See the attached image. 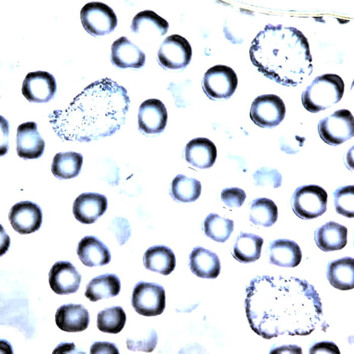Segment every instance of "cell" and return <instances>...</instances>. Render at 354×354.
Listing matches in <instances>:
<instances>
[{"label": "cell", "mask_w": 354, "mask_h": 354, "mask_svg": "<svg viewBox=\"0 0 354 354\" xmlns=\"http://www.w3.org/2000/svg\"><path fill=\"white\" fill-rule=\"evenodd\" d=\"M83 163V156L73 151L57 153L53 160L51 171L57 178L70 179L80 173Z\"/></svg>", "instance_id": "f546056e"}, {"label": "cell", "mask_w": 354, "mask_h": 354, "mask_svg": "<svg viewBox=\"0 0 354 354\" xmlns=\"http://www.w3.org/2000/svg\"><path fill=\"white\" fill-rule=\"evenodd\" d=\"M84 29L94 36L104 35L113 31L117 24L116 16L111 8L99 2L86 4L80 11Z\"/></svg>", "instance_id": "ba28073f"}, {"label": "cell", "mask_w": 354, "mask_h": 354, "mask_svg": "<svg viewBox=\"0 0 354 354\" xmlns=\"http://www.w3.org/2000/svg\"><path fill=\"white\" fill-rule=\"evenodd\" d=\"M347 228L333 221L326 223L315 231L314 239L322 251L341 250L347 244Z\"/></svg>", "instance_id": "603a6c76"}, {"label": "cell", "mask_w": 354, "mask_h": 354, "mask_svg": "<svg viewBox=\"0 0 354 354\" xmlns=\"http://www.w3.org/2000/svg\"><path fill=\"white\" fill-rule=\"evenodd\" d=\"M106 197L97 193L86 192L79 195L74 200L72 211L75 218L81 223H95L106 211Z\"/></svg>", "instance_id": "e0dca14e"}, {"label": "cell", "mask_w": 354, "mask_h": 354, "mask_svg": "<svg viewBox=\"0 0 354 354\" xmlns=\"http://www.w3.org/2000/svg\"><path fill=\"white\" fill-rule=\"evenodd\" d=\"M120 281L114 274H106L92 279L86 286L85 296L96 302L117 295L120 291Z\"/></svg>", "instance_id": "4316f807"}, {"label": "cell", "mask_w": 354, "mask_h": 354, "mask_svg": "<svg viewBox=\"0 0 354 354\" xmlns=\"http://www.w3.org/2000/svg\"><path fill=\"white\" fill-rule=\"evenodd\" d=\"M326 276L330 284L340 290H348L354 288V259L344 257L329 261L327 265Z\"/></svg>", "instance_id": "d4e9b609"}, {"label": "cell", "mask_w": 354, "mask_h": 354, "mask_svg": "<svg viewBox=\"0 0 354 354\" xmlns=\"http://www.w3.org/2000/svg\"><path fill=\"white\" fill-rule=\"evenodd\" d=\"M270 352L271 353H302V349L300 346L296 345H282L272 348Z\"/></svg>", "instance_id": "b9f144b4"}, {"label": "cell", "mask_w": 354, "mask_h": 354, "mask_svg": "<svg viewBox=\"0 0 354 354\" xmlns=\"http://www.w3.org/2000/svg\"><path fill=\"white\" fill-rule=\"evenodd\" d=\"M126 320V314L121 306L106 308L97 315V327L103 332L117 334L123 328Z\"/></svg>", "instance_id": "836d02e7"}, {"label": "cell", "mask_w": 354, "mask_h": 354, "mask_svg": "<svg viewBox=\"0 0 354 354\" xmlns=\"http://www.w3.org/2000/svg\"><path fill=\"white\" fill-rule=\"evenodd\" d=\"M143 263L147 270L163 275L170 274L176 264L172 250L164 245H155L149 248L143 256Z\"/></svg>", "instance_id": "484cf974"}, {"label": "cell", "mask_w": 354, "mask_h": 354, "mask_svg": "<svg viewBox=\"0 0 354 354\" xmlns=\"http://www.w3.org/2000/svg\"><path fill=\"white\" fill-rule=\"evenodd\" d=\"M344 91V82L339 75L324 74L316 77L302 92V103L308 111L317 113L338 103Z\"/></svg>", "instance_id": "277c9868"}, {"label": "cell", "mask_w": 354, "mask_h": 354, "mask_svg": "<svg viewBox=\"0 0 354 354\" xmlns=\"http://www.w3.org/2000/svg\"><path fill=\"white\" fill-rule=\"evenodd\" d=\"M267 253L270 263L283 267H295L302 258L299 245L294 241L285 239L271 242Z\"/></svg>", "instance_id": "ffe728a7"}, {"label": "cell", "mask_w": 354, "mask_h": 354, "mask_svg": "<svg viewBox=\"0 0 354 354\" xmlns=\"http://www.w3.org/2000/svg\"><path fill=\"white\" fill-rule=\"evenodd\" d=\"M328 195L321 187L308 185L298 187L294 192L291 205L296 216L312 219L322 215L327 210Z\"/></svg>", "instance_id": "5b68a950"}, {"label": "cell", "mask_w": 354, "mask_h": 354, "mask_svg": "<svg viewBox=\"0 0 354 354\" xmlns=\"http://www.w3.org/2000/svg\"><path fill=\"white\" fill-rule=\"evenodd\" d=\"M113 231L120 245H122L131 235L130 224L123 217H116L113 220Z\"/></svg>", "instance_id": "f35d334b"}, {"label": "cell", "mask_w": 354, "mask_h": 354, "mask_svg": "<svg viewBox=\"0 0 354 354\" xmlns=\"http://www.w3.org/2000/svg\"><path fill=\"white\" fill-rule=\"evenodd\" d=\"M249 55L259 72L285 86L301 83L313 71L307 39L293 27L267 24L251 42Z\"/></svg>", "instance_id": "3957f363"}, {"label": "cell", "mask_w": 354, "mask_h": 354, "mask_svg": "<svg viewBox=\"0 0 354 354\" xmlns=\"http://www.w3.org/2000/svg\"><path fill=\"white\" fill-rule=\"evenodd\" d=\"M130 104L125 88L108 78L87 86L63 110L49 115L62 140L89 142L110 136L123 125Z\"/></svg>", "instance_id": "7a4b0ae2"}, {"label": "cell", "mask_w": 354, "mask_h": 354, "mask_svg": "<svg viewBox=\"0 0 354 354\" xmlns=\"http://www.w3.org/2000/svg\"><path fill=\"white\" fill-rule=\"evenodd\" d=\"M76 252L79 259L87 267L103 266L111 260L109 248L94 236L82 238L78 243Z\"/></svg>", "instance_id": "44dd1931"}, {"label": "cell", "mask_w": 354, "mask_h": 354, "mask_svg": "<svg viewBox=\"0 0 354 354\" xmlns=\"http://www.w3.org/2000/svg\"><path fill=\"white\" fill-rule=\"evenodd\" d=\"M217 156L214 143L205 138H196L189 141L185 149L186 160L192 166L208 168L214 163Z\"/></svg>", "instance_id": "7402d4cb"}, {"label": "cell", "mask_w": 354, "mask_h": 354, "mask_svg": "<svg viewBox=\"0 0 354 354\" xmlns=\"http://www.w3.org/2000/svg\"><path fill=\"white\" fill-rule=\"evenodd\" d=\"M278 208L272 200L258 198L251 203L249 220L255 225L270 227L277 221Z\"/></svg>", "instance_id": "1f68e13d"}, {"label": "cell", "mask_w": 354, "mask_h": 354, "mask_svg": "<svg viewBox=\"0 0 354 354\" xmlns=\"http://www.w3.org/2000/svg\"><path fill=\"white\" fill-rule=\"evenodd\" d=\"M233 220L216 213H210L203 221V230L206 236L218 242L224 243L234 230Z\"/></svg>", "instance_id": "d6a6232c"}, {"label": "cell", "mask_w": 354, "mask_h": 354, "mask_svg": "<svg viewBox=\"0 0 354 354\" xmlns=\"http://www.w3.org/2000/svg\"><path fill=\"white\" fill-rule=\"evenodd\" d=\"M37 123L29 121L20 124L17 129V153L24 159H37L45 150V142L37 130Z\"/></svg>", "instance_id": "2e32d148"}, {"label": "cell", "mask_w": 354, "mask_h": 354, "mask_svg": "<svg viewBox=\"0 0 354 354\" xmlns=\"http://www.w3.org/2000/svg\"><path fill=\"white\" fill-rule=\"evenodd\" d=\"M167 112L164 104L157 99H150L140 105L138 125L140 131L146 134L162 132L167 123Z\"/></svg>", "instance_id": "9a60e30c"}, {"label": "cell", "mask_w": 354, "mask_h": 354, "mask_svg": "<svg viewBox=\"0 0 354 354\" xmlns=\"http://www.w3.org/2000/svg\"><path fill=\"white\" fill-rule=\"evenodd\" d=\"M309 353L340 354V352L338 346L334 342L323 341L313 344L309 349Z\"/></svg>", "instance_id": "ab89813d"}, {"label": "cell", "mask_w": 354, "mask_h": 354, "mask_svg": "<svg viewBox=\"0 0 354 354\" xmlns=\"http://www.w3.org/2000/svg\"><path fill=\"white\" fill-rule=\"evenodd\" d=\"M238 85L237 74L226 65H216L205 73L202 87L205 95L211 100H223L230 98Z\"/></svg>", "instance_id": "8992f818"}, {"label": "cell", "mask_w": 354, "mask_h": 354, "mask_svg": "<svg viewBox=\"0 0 354 354\" xmlns=\"http://www.w3.org/2000/svg\"><path fill=\"white\" fill-rule=\"evenodd\" d=\"M201 192V185L198 180L180 174L172 180L170 194L176 201L191 202L199 197Z\"/></svg>", "instance_id": "4dcf8cb0"}, {"label": "cell", "mask_w": 354, "mask_h": 354, "mask_svg": "<svg viewBox=\"0 0 354 354\" xmlns=\"http://www.w3.org/2000/svg\"><path fill=\"white\" fill-rule=\"evenodd\" d=\"M333 195L337 213L348 218L353 217V185L340 187L333 192Z\"/></svg>", "instance_id": "e575fe53"}, {"label": "cell", "mask_w": 354, "mask_h": 354, "mask_svg": "<svg viewBox=\"0 0 354 354\" xmlns=\"http://www.w3.org/2000/svg\"><path fill=\"white\" fill-rule=\"evenodd\" d=\"M285 105L279 96L274 94L262 95L253 101L250 117L257 125L262 128H273L284 119Z\"/></svg>", "instance_id": "30bf717a"}, {"label": "cell", "mask_w": 354, "mask_h": 354, "mask_svg": "<svg viewBox=\"0 0 354 354\" xmlns=\"http://www.w3.org/2000/svg\"><path fill=\"white\" fill-rule=\"evenodd\" d=\"M144 52L125 36L115 40L111 46V61L120 68H140L145 62Z\"/></svg>", "instance_id": "ac0fdd59"}, {"label": "cell", "mask_w": 354, "mask_h": 354, "mask_svg": "<svg viewBox=\"0 0 354 354\" xmlns=\"http://www.w3.org/2000/svg\"><path fill=\"white\" fill-rule=\"evenodd\" d=\"M318 130L325 143L338 146L353 136V117L347 109L338 110L319 121Z\"/></svg>", "instance_id": "52a82bcc"}, {"label": "cell", "mask_w": 354, "mask_h": 354, "mask_svg": "<svg viewBox=\"0 0 354 354\" xmlns=\"http://www.w3.org/2000/svg\"><path fill=\"white\" fill-rule=\"evenodd\" d=\"M131 305L140 315L147 317L160 315L165 307V290L159 284L140 281L133 289Z\"/></svg>", "instance_id": "9c48e42d"}, {"label": "cell", "mask_w": 354, "mask_h": 354, "mask_svg": "<svg viewBox=\"0 0 354 354\" xmlns=\"http://www.w3.org/2000/svg\"><path fill=\"white\" fill-rule=\"evenodd\" d=\"M77 350L73 342H61L54 349L53 353H75Z\"/></svg>", "instance_id": "7bdbcfd3"}, {"label": "cell", "mask_w": 354, "mask_h": 354, "mask_svg": "<svg viewBox=\"0 0 354 354\" xmlns=\"http://www.w3.org/2000/svg\"><path fill=\"white\" fill-rule=\"evenodd\" d=\"M9 220L14 230L20 234H28L37 231L40 227L42 213L36 203L23 201L11 208Z\"/></svg>", "instance_id": "4fadbf2b"}, {"label": "cell", "mask_w": 354, "mask_h": 354, "mask_svg": "<svg viewBox=\"0 0 354 354\" xmlns=\"http://www.w3.org/2000/svg\"><path fill=\"white\" fill-rule=\"evenodd\" d=\"M256 186L265 187L272 186L277 188L281 186L282 176L276 169L269 167H261L257 169L252 174Z\"/></svg>", "instance_id": "d590c367"}, {"label": "cell", "mask_w": 354, "mask_h": 354, "mask_svg": "<svg viewBox=\"0 0 354 354\" xmlns=\"http://www.w3.org/2000/svg\"><path fill=\"white\" fill-rule=\"evenodd\" d=\"M158 336L156 331L151 329L148 331L145 336L138 338H127L126 345L127 348L132 351L151 352L156 346Z\"/></svg>", "instance_id": "8d00e7d4"}, {"label": "cell", "mask_w": 354, "mask_h": 354, "mask_svg": "<svg viewBox=\"0 0 354 354\" xmlns=\"http://www.w3.org/2000/svg\"><path fill=\"white\" fill-rule=\"evenodd\" d=\"M192 55L191 46L184 37L172 34L166 37L158 52L159 65L167 70H180L190 63Z\"/></svg>", "instance_id": "8fae6325"}, {"label": "cell", "mask_w": 354, "mask_h": 354, "mask_svg": "<svg viewBox=\"0 0 354 354\" xmlns=\"http://www.w3.org/2000/svg\"><path fill=\"white\" fill-rule=\"evenodd\" d=\"M263 243L261 237L241 232L235 241L232 254L240 262H254L260 256Z\"/></svg>", "instance_id": "83f0119b"}, {"label": "cell", "mask_w": 354, "mask_h": 354, "mask_svg": "<svg viewBox=\"0 0 354 354\" xmlns=\"http://www.w3.org/2000/svg\"><path fill=\"white\" fill-rule=\"evenodd\" d=\"M57 91L54 76L43 71L28 73L24 78L22 93L30 102L46 103L53 98Z\"/></svg>", "instance_id": "7c38bea8"}, {"label": "cell", "mask_w": 354, "mask_h": 354, "mask_svg": "<svg viewBox=\"0 0 354 354\" xmlns=\"http://www.w3.org/2000/svg\"><path fill=\"white\" fill-rule=\"evenodd\" d=\"M90 321L88 311L81 304L69 303L60 306L55 314L57 326L68 332H81L85 330Z\"/></svg>", "instance_id": "d6986e66"}, {"label": "cell", "mask_w": 354, "mask_h": 354, "mask_svg": "<svg viewBox=\"0 0 354 354\" xmlns=\"http://www.w3.org/2000/svg\"><path fill=\"white\" fill-rule=\"evenodd\" d=\"M81 276L69 261H58L49 273V283L52 290L59 295L75 293L79 289Z\"/></svg>", "instance_id": "5bb4252c"}, {"label": "cell", "mask_w": 354, "mask_h": 354, "mask_svg": "<svg viewBox=\"0 0 354 354\" xmlns=\"http://www.w3.org/2000/svg\"><path fill=\"white\" fill-rule=\"evenodd\" d=\"M189 267L194 275L202 278H216L220 271V263L217 255L200 246L194 248L190 254Z\"/></svg>", "instance_id": "cb8c5ba5"}, {"label": "cell", "mask_w": 354, "mask_h": 354, "mask_svg": "<svg viewBox=\"0 0 354 354\" xmlns=\"http://www.w3.org/2000/svg\"><path fill=\"white\" fill-rule=\"evenodd\" d=\"M246 195L244 191L237 187L227 188L223 190L220 198L230 207H239L242 205Z\"/></svg>", "instance_id": "74e56055"}, {"label": "cell", "mask_w": 354, "mask_h": 354, "mask_svg": "<svg viewBox=\"0 0 354 354\" xmlns=\"http://www.w3.org/2000/svg\"><path fill=\"white\" fill-rule=\"evenodd\" d=\"M167 21L151 10L141 11L134 17L131 31L144 35H164L168 30Z\"/></svg>", "instance_id": "f1b7e54d"}, {"label": "cell", "mask_w": 354, "mask_h": 354, "mask_svg": "<svg viewBox=\"0 0 354 354\" xmlns=\"http://www.w3.org/2000/svg\"><path fill=\"white\" fill-rule=\"evenodd\" d=\"M246 292L248 323L264 339L285 333L308 335L321 323V298L314 286L305 280L257 276L250 281Z\"/></svg>", "instance_id": "6da1fadb"}, {"label": "cell", "mask_w": 354, "mask_h": 354, "mask_svg": "<svg viewBox=\"0 0 354 354\" xmlns=\"http://www.w3.org/2000/svg\"><path fill=\"white\" fill-rule=\"evenodd\" d=\"M90 353L118 354L119 352L114 343L107 341H97L91 346Z\"/></svg>", "instance_id": "60d3db41"}]
</instances>
